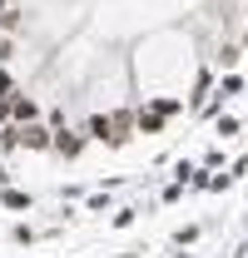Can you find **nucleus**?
I'll use <instances>...</instances> for the list:
<instances>
[{
	"mask_svg": "<svg viewBox=\"0 0 248 258\" xmlns=\"http://www.w3.org/2000/svg\"><path fill=\"white\" fill-rule=\"evenodd\" d=\"M50 134H55V129L40 124V119H25V124H15V139H20V149H50Z\"/></svg>",
	"mask_w": 248,
	"mask_h": 258,
	"instance_id": "nucleus-1",
	"label": "nucleus"
},
{
	"mask_svg": "<svg viewBox=\"0 0 248 258\" xmlns=\"http://www.w3.org/2000/svg\"><path fill=\"white\" fill-rule=\"evenodd\" d=\"M85 139H90V134H75V129H55V134H50V149H55L60 159H80V154H85Z\"/></svg>",
	"mask_w": 248,
	"mask_h": 258,
	"instance_id": "nucleus-2",
	"label": "nucleus"
},
{
	"mask_svg": "<svg viewBox=\"0 0 248 258\" xmlns=\"http://www.w3.org/2000/svg\"><path fill=\"white\" fill-rule=\"evenodd\" d=\"M10 119H15V124H25V119H40V104H35L30 95H15V99H10Z\"/></svg>",
	"mask_w": 248,
	"mask_h": 258,
	"instance_id": "nucleus-3",
	"label": "nucleus"
},
{
	"mask_svg": "<svg viewBox=\"0 0 248 258\" xmlns=\"http://www.w3.org/2000/svg\"><path fill=\"white\" fill-rule=\"evenodd\" d=\"M0 204H5V209H15V214H20V209L30 214V209H35V199H30V194H25V189H10V184L0 189Z\"/></svg>",
	"mask_w": 248,
	"mask_h": 258,
	"instance_id": "nucleus-4",
	"label": "nucleus"
},
{
	"mask_svg": "<svg viewBox=\"0 0 248 258\" xmlns=\"http://www.w3.org/2000/svg\"><path fill=\"white\" fill-rule=\"evenodd\" d=\"M134 129H139V134H159V129H164V114H159V109H139V114H134Z\"/></svg>",
	"mask_w": 248,
	"mask_h": 258,
	"instance_id": "nucleus-5",
	"label": "nucleus"
},
{
	"mask_svg": "<svg viewBox=\"0 0 248 258\" xmlns=\"http://www.w3.org/2000/svg\"><path fill=\"white\" fill-rule=\"evenodd\" d=\"M238 90H243V75H233V70H228V75L218 80V90H214V95H218V99H228V95H238Z\"/></svg>",
	"mask_w": 248,
	"mask_h": 258,
	"instance_id": "nucleus-6",
	"label": "nucleus"
},
{
	"mask_svg": "<svg viewBox=\"0 0 248 258\" xmlns=\"http://www.w3.org/2000/svg\"><path fill=\"white\" fill-rule=\"evenodd\" d=\"M0 149H5V154H15V149H20V139H15V119H5V124H0Z\"/></svg>",
	"mask_w": 248,
	"mask_h": 258,
	"instance_id": "nucleus-7",
	"label": "nucleus"
},
{
	"mask_svg": "<svg viewBox=\"0 0 248 258\" xmlns=\"http://www.w3.org/2000/svg\"><path fill=\"white\" fill-rule=\"evenodd\" d=\"M149 109H159V114H164V119H169V114H179V109H184V104H179V99H149Z\"/></svg>",
	"mask_w": 248,
	"mask_h": 258,
	"instance_id": "nucleus-8",
	"label": "nucleus"
},
{
	"mask_svg": "<svg viewBox=\"0 0 248 258\" xmlns=\"http://www.w3.org/2000/svg\"><path fill=\"white\" fill-rule=\"evenodd\" d=\"M10 238H15V243H35V228L30 224H15V228H10Z\"/></svg>",
	"mask_w": 248,
	"mask_h": 258,
	"instance_id": "nucleus-9",
	"label": "nucleus"
},
{
	"mask_svg": "<svg viewBox=\"0 0 248 258\" xmlns=\"http://www.w3.org/2000/svg\"><path fill=\"white\" fill-rule=\"evenodd\" d=\"M218 64H223V70H233V64H238V50H233V45H223V50H218Z\"/></svg>",
	"mask_w": 248,
	"mask_h": 258,
	"instance_id": "nucleus-10",
	"label": "nucleus"
},
{
	"mask_svg": "<svg viewBox=\"0 0 248 258\" xmlns=\"http://www.w3.org/2000/svg\"><path fill=\"white\" fill-rule=\"evenodd\" d=\"M218 134H223V139H233V134H238V119H233V114H223V119H218Z\"/></svg>",
	"mask_w": 248,
	"mask_h": 258,
	"instance_id": "nucleus-11",
	"label": "nucleus"
},
{
	"mask_svg": "<svg viewBox=\"0 0 248 258\" xmlns=\"http://www.w3.org/2000/svg\"><path fill=\"white\" fill-rule=\"evenodd\" d=\"M184 189H189V184H179V179H174V184L164 189V204H179V199H184Z\"/></svg>",
	"mask_w": 248,
	"mask_h": 258,
	"instance_id": "nucleus-12",
	"label": "nucleus"
},
{
	"mask_svg": "<svg viewBox=\"0 0 248 258\" xmlns=\"http://www.w3.org/2000/svg\"><path fill=\"white\" fill-rule=\"evenodd\" d=\"M194 238H199V228L189 224V228H179V233H174V243H179V248H184V243H194Z\"/></svg>",
	"mask_w": 248,
	"mask_h": 258,
	"instance_id": "nucleus-13",
	"label": "nucleus"
},
{
	"mask_svg": "<svg viewBox=\"0 0 248 258\" xmlns=\"http://www.w3.org/2000/svg\"><path fill=\"white\" fill-rule=\"evenodd\" d=\"M109 224H114V228H129V224H134V209H119V214H114Z\"/></svg>",
	"mask_w": 248,
	"mask_h": 258,
	"instance_id": "nucleus-14",
	"label": "nucleus"
},
{
	"mask_svg": "<svg viewBox=\"0 0 248 258\" xmlns=\"http://www.w3.org/2000/svg\"><path fill=\"white\" fill-rule=\"evenodd\" d=\"M5 184H10V169H5V164H0V189H5Z\"/></svg>",
	"mask_w": 248,
	"mask_h": 258,
	"instance_id": "nucleus-15",
	"label": "nucleus"
},
{
	"mask_svg": "<svg viewBox=\"0 0 248 258\" xmlns=\"http://www.w3.org/2000/svg\"><path fill=\"white\" fill-rule=\"evenodd\" d=\"M243 50H248V35H243Z\"/></svg>",
	"mask_w": 248,
	"mask_h": 258,
	"instance_id": "nucleus-16",
	"label": "nucleus"
},
{
	"mask_svg": "<svg viewBox=\"0 0 248 258\" xmlns=\"http://www.w3.org/2000/svg\"><path fill=\"white\" fill-rule=\"evenodd\" d=\"M0 5H5V0H0Z\"/></svg>",
	"mask_w": 248,
	"mask_h": 258,
	"instance_id": "nucleus-17",
	"label": "nucleus"
}]
</instances>
